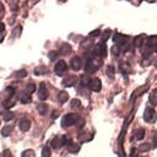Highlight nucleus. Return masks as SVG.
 I'll return each instance as SVG.
<instances>
[{"label":"nucleus","mask_w":157,"mask_h":157,"mask_svg":"<svg viewBox=\"0 0 157 157\" xmlns=\"http://www.w3.org/2000/svg\"><path fill=\"white\" fill-rule=\"evenodd\" d=\"M85 70L87 72H93L96 71V66L93 65V59L92 58H88L87 61H86V65H85Z\"/></svg>","instance_id":"f8f14e48"},{"label":"nucleus","mask_w":157,"mask_h":157,"mask_svg":"<svg viewBox=\"0 0 157 157\" xmlns=\"http://www.w3.org/2000/svg\"><path fill=\"white\" fill-rule=\"evenodd\" d=\"M11 127H9V125H6V127H4L3 128V130H1V135L3 136H7V135H10V133H11Z\"/></svg>","instance_id":"dca6fc26"},{"label":"nucleus","mask_w":157,"mask_h":157,"mask_svg":"<svg viewBox=\"0 0 157 157\" xmlns=\"http://www.w3.org/2000/svg\"><path fill=\"white\" fill-rule=\"evenodd\" d=\"M100 33H101V31H100V29H96L95 32H91V33H90V36H98Z\"/></svg>","instance_id":"2f4dec72"},{"label":"nucleus","mask_w":157,"mask_h":157,"mask_svg":"<svg viewBox=\"0 0 157 157\" xmlns=\"http://www.w3.org/2000/svg\"><path fill=\"white\" fill-rule=\"evenodd\" d=\"M95 54L98 55L100 58H106V55H107V47H106V44H104V42H102V43H100L96 47Z\"/></svg>","instance_id":"39448f33"},{"label":"nucleus","mask_w":157,"mask_h":157,"mask_svg":"<svg viewBox=\"0 0 157 157\" xmlns=\"http://www.w3.org/2000/svg\"><path fill=\"white\" fill-rule=\"evenodd\" d=\"M107 74H108L111 77H113V76H114V69H113L112 66H109V68H108V70H107Z\"/></svg>","instance_id":"c85d7f7f"},{"label":"nucleus","mask_w":157,"mask_h":157,"mask_svg":"<svg viewBox=\"0 0 157 157\" xmlns=\"http://www.w3.org/2000/svg\"><path fill=\"white\" fill-rule=\"evenodd\" d=\"M4 28H5L4 24H0V32H3V31H4Z\"/></svg>","instance_id":"72a5a7b5"},{"label":"nucleus","mask_w":157,"mask_h":157,"mask_svg":"<svg viewBox=\"0 0 157 157\" xmlns=\"http://www.w3.org/2000/svg\"><path fill=\"white\" fill-rule=\"evenodd\" d=\"M70 65H71V68L74 69V70H80L81 66H82V60H81V58L74 57V58L71 59V61H70Z\"/></svg>","instance_id":"1a4fd4ad"},{"label":"nucleus","mask_w":157,"mask_h":157,"mask_svg":"<svg viewBox=\"0 0 157 157\" xmlns=\"http://www.w3.org/2000/svg\"><path fill=\"white\" fill-rule=\"evenodd\" d=\"M27 155H31V156H35V152L33 151H25L22 153V156H27Z\"/></svg>","instance_id":"7c9ffc66"},{"label":"nucleus","mask_w":157,"mask_h":157,"mask_svg":"<svg viewBox=\"0 0 157 157\" xmlns=\"http://www.w3.org/2000/svg\"><path fill=\"white\" fill-rule=\"evenodd\" d=\"M134 136H135V139H136V140H141V139L145 136V130H144V129H138V130H135Z\"/></svg>","instance_id":"4468645a"},{"label":"nucleus","mask_w":157,"mask_h":157,"mask_svg":"<svg viewBox=\"0 0 157 157\" xmlns=\"http://www.w3.org/2000/svg\"><path fill=\"white\" fill-rule=\"evenodd\" d=\"M18 127H20V129L22 131H28L29 128H31V122L28 119H26V118H22L20 120V123H18Z\"/></svg>","instance_id":"9d476101"},{"label":"nucleus","mask_w":157,"mask_h":157,"mask_svg":"<svg viewBox=\"0 0 157 157\" xmlns=\"http://www.w3.org/2000/svg\"><path fill=\"white\" fill-rule=\"evenodd\" d=\"M26 74H27V72L25 71V70H21V71H17L16 72V76H20V77H24V76H26Z\"/></svg>","instance_id":"cd10ccee"},{"label":"nucleus","mask_w":157,"mask_h":157,"mask_svg":"<svg viewBox=\"0 0 157 157\" xmlns=\"http://www.w3.org/2000/svg\"><path fill=\"white\" fill-rule=\"evenodd\" d=\"M151 147H152V146H151L150 144H144V145L140 146V150H141V151H149Z\"/></svg>","instance_id":"b1692460"},{"label":"nucleus","mask_w":157,"mask_h":157,"mask_svg":"<svg viewBox=\"0 0 157 157\" xmlns=\"http://www.w3.org/2000/svg\"><path fill=\"white\" fill-rule=\"evenodd\" d=\"M156 118H157L156 111L153 108H151V107H146L145 113H144V120L147 122V123H155Z\"/></svg>","instance_id":"7ed1b4c3"},{"label":"nucleus","mask_w":157,"mask_h":157,"mask_svg":"<svg viewBox=\"0 0 157 157\" xmlns=\"http://www.w3.org/2000/svg\"><path fill=\"white\" fill-rule=\"evenodd\" d=\"M38 98L41 101H46L48 98V91L46 88V83L42 82L39 85V90H38Z\"/></svg>","instance_id":"0eeeda50"},{"label":"nucleus","mask_w":157,"mask_h":157,"mask_svg":"<svg viewBox=\"0 0 157 157\" xmlns=\"http://www.w3.org/2000/svg\"><path fill=\"white\" fill-rule=\"evenodd\" d=\"M79 120V116L74 113H69V114H65L64 118L61 120V127L63 128H68V127H71V125L76 124Z\"/></svg>","instance_id":"f03ea898"},{"label":"nucleus","mask_w":157,"mask_h":157,"mask_svg":"<svg viewBox=\"0 0 157 157\" xmlns=\"http://www.w3.org/2000/svg\"><path fill=\"white\" fill-rule=\"evenodd\" d=\"M61 49H63V50H60V53H61V54H69L70 52H71V47L68 46V44H64V46L61 47Z\"/></svg>","instance_id":"f3484780"},{"label":"nucleus","mask_w":157,"mask_h":157,"mask_svg":"<svg viewBox=\"0 0 157 157\" xmlns=\"http://www.w3.org/2000/svg\"><path fill=\"white\" fill-rule=\"evenodd\" d=\"M4 155H11V152H10V151H7V150H6V151H4Z\"/></svg>","instance_id":"f704fd0d"},{"label":"nucleus","mask_w":157,"mask_h":157,"mask_svg":"<svg viewBox=\"0 0 157 157\" xmlns=\"http://www.w3.org/2000/svg\"><path fill=\"white\" fill-rule=\"evenodd\" d=\"M76 81H77V79H76L75 76H69V77H65L64 80H63V85L66 86V87H68V86L71 87V86L75 85Z\"/></svg>","instance_id":"9b49d317"},{"label":"nucleus","mask_w":157,"mask_h":157,"mask_svg":"<svg viewBox=\"0 0 157 157\" xmlns=\"http://www.w3.org/2000/svg\"><path fill=\"white\" fill-rule=\"evenodd\" d=\"M14 104H15V102H14V101H11V102H10V101H7V102H5V104H4V107H5L6 109H9L10 107H13Z\"/></svg>","instance_id":"bb28decb"},{"label":"nucleus","mask_w":157,"mask_h":157,"mask_svg":"<svg viewBox=\"0 0 157 157\" xmlns=\"http://www.w3.org/2000/svg\"><path fill=\"white\" fill-rule=\"evenodd\" d=\"M109 35H111V31H109V29H107L106 32H104L103 37H102V42H106V41H107V38L109 37Z\"/></svg>","instance_id":"a878e982"},{"label":"nucleus","mask_w":157,"mask_h":157,"mask_svg":"<svg viewBox=\"0 0 157 157\" xmlns=\"http://www.w3.org/2000/svg\"><path fill=\"white\" fill-rule=\"evenodd\" d=\"M50 155V149H49V146H46V147L43 149V152H42V156L43 157H47Z\"/></svg>","instance_id":"393cba45"},{"label":"nucleus","mask_w":157,"mask_h":157,"mask_svg":"<svg viewBox=\"0 0 157 157\" xmlns=\"http://www.w3.org/2000/svg\"><path fill=\"white\" fill-rule=\"evenodd\" d=\"M38 112H39V114H46L47 113V106H44V104L38 106Z\"/></svg>","instance_id":"5701e85b"},{"label":"nucleus","mask_w":157,"mask_h":157,"mask_svg":"<svg viewBox=\"0 0 157 157\" xmlns=\"http://www.w3.org/2000/svg\"><path fill=\"white\" fill-rule=\"evenodd\" d=\"M68 70V65L64 60H59V63L55 64V68H54V71L57 75H63L64 72Z\"/></svg>","instance_id":"20e7f679"},{"label":"nucleus","mask_w":157,"mask_h":157,"mask_svg":"<svg viewBox=\"0 0 157 157\" xmlns=\"http://www.w3.org/2000/svg\"><path fill=\"white\" fill-rule=\"evenodd\" d=\"M68 100H69L68 92H65V91H60V92L58 93V101H59L60 103H65Z\"/></svg>","instance_id":"ddd939ff"},{"label":"nucleus","mask_w":157,"mask_h":157,"mask_svg":"<svg viewBox=\"0 0 157 157\" xmlns=\"http://www.w3.org/2000/svg\"><path fill=\"white\" fill-rule=\"evenodd\" d=\"M3 117H4L5 120H11V119H14V113H11V112H5L3 114Z\"/></svg>","instance_id":"6ab92c4d"},{"label":"nucleus","mask_w":157,"mask_h":157,"mask_svg":"<svg viewBox=\"0 0 157 157\" xmlns=\"http://www.w3.org/2000/svg\"><path fill=\"white\" fill-rule=\"evenodd\" d=\"M35 87H36V86L33 85V83H31V85H27V91H28L29 93H31V92H33V91L36 90Z\"/></svg>","instance_id":"c756f323"},{"label":"nucleus","mask_w":157,"mask_h":157,"mask_svg":"<svg viewBox=\"0 0 157 157\" xmlns=\"http://www.w3.org/2000/svg\"><path fill=\"white\" fill-rule=\"evenodd\" d=\"M72 140L68 136H57L52 140V147L53 149H60L63 146H71Z\"/></svg>","instance_id":"f257e3e1"},{"label":"nucleus","mask_w":157,"mask_h":157,"mask_svg":"<svg viewBox=\"0 0 157 157\" xmlns=\"http://www.w3.org/2000/svg\"><path fill=\"white\" fill-rule=\"evenodd\" d=\"M80 106H81V102L77 98H75V100L71 101V108H79Z\"/></svg>","instance_id":"aec40b11"},{"label":"nucleus","mask_w":157,"mask_h":157,"mask_svg":"<svg viewBox=\"0 0 157 157\" xmlns=\"http://www.w3.org/2000/svg\"><path fill=\"white\" fill-rule=\"evenodd\" d=\"M88 87L95 92H100L102 88V82L100 79H91V81L88 83Z\"/></svg>","instance_id":"423d86ee"},{"label":"nucleus","mask_w":157,"mask_h":157,"mask_svg":"<svg viewBox=\"0 0 157 157\" xmlns=\"http://www.w3.org/2000/svg\"><path fill=\"white\" fill-rule=\"evenodd\" d=\"M20 102L21 103H28V102H31V96L29 95H24L22 97L20 98Z\"/></svg>","instance_id":"412c9836"},{"label":"nucleus","mask_w":157,"mask_h":157,"mask_svg":"<svg viewBox=\"0 0 157 157\" xmlns=\"http://www.w3.org/2000/svg\"><path fill=\"white\" fill-rule=\"evenodd\" d=\"M58 55H59L58 52H50V53H49V59H50L52 61H54V60L58 58Z\"/></svg>","instance_id":"4be33fe9"},{"label":"nucleus","mask_w":157,"mask_h":157,"mask_svg":"<svg viewBox=\"0 0 157 157\" xmlns=\"http://www.w3.org/2000/svg\"><path fill=\"white\" fill-rule=\"evenodd\" d=\"M142 43H144V36H139L134 39V44L136 47H142Z\"/></svg>","instance_id":"2eb2a0df"},{"label":"nucleus","mask_w":157,"mask_h":157,"mask_svg":"<svg viewBox=\"0 0 157 157\" xmlns=\"http://www.w3.org/2000/svg\"><path fill=\"white\" fill-rule=\"evenodd\" d=\"M146 47H149L150 49L157 52V36L149 37L147 39H146Z\"/></svg>","instance_id":"6e6552de"},{"label":"nucleus","mask_w":157,"mask_h":157,"mask_svg":"<svg viewBox=\"0 0 157 157\" xmlns=\"http://www.w3.org/2000/svg\"><path fill=\"white\" fill-rule=\"evenodd\" d=\"M90 81H91V79H90V77H87L86 75H85V76H82V77H81V85H82V86L88 87Z\"/></svg>","instance_id":"a211bd4d"},{"label":"nucleus","mask_w":157,"mask_h":157,"mask_svg":"<svg viewBox=\"0 0 157 157\" xmlns=\"http://www.w3.org/2000/svg\"><path fill=\"white\" fill-rule=\"evenodd\" d=\"M7 91H9L10 93H14V92H15V90H14V87H7Z\"/></svg>","instance_id":"473e14b6"}]
</instances>
